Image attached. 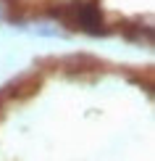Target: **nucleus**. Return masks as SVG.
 <instances>
[{
	"instance_id": "f257e3e1",
	"label": "nucleus",
	"mask_w": 155,
	"mask_h": 161,
	"mask_svg": "<svg viewBox=\"0 0 155 161\" xmlns=\"http://www.w3.org/2000/svg\"><path fill=\"white\" fill-rule=\"evenodd\" d=\"M42 87V77L37 71H29V74H21L16 79H11L5 87H0V116L8 108L13 100H29L32 95H37V90Z\"/></svg>"
},
{
	"instance_id": "f03ea898",
	"label": "nucleus",
	"mask_w": 155,
	"mask_h": 161,
	"mask_svg": "<svg viewBox=\"0 0 155 161\" xmlns=\"http://www.w3.org/2000/svg\"><path fill=\"white\" fill-rule=\"evenodd\" d=\"M103 61L90 53H71V56H63L58 58V69L63 71L66 77L71 79H84V77H95V74H103Z\"/></svg>"
},
{
	"instance_id": "7ed1b4c3",
	"label": "nucleus",
	"mask_w": 155,
	"mask_h": 161,
	"mask_svg": "<svg viewBox=\"0 0 155 161\" xmlns=\"http://www.w3.org/2000/svg\"><path fill=\"white\" fill-rule=\"evenodd\" d=\"M118 32H121L126 40H132V42L152 45V26H142L139 21H121V24H118Z\"/></svg>"
},
{
	"instance_id": "20e7f679",
	"label": "nucleus",
	"mask_w": 155,
	"mask_h": 161,
	"mask_svg": "<svg viewBox=\"0 0 155 161\" xmlns=\"http://www.w3.org/2000/svg\"><path fill=\"white\" fill-rule=\"evenodd\" d=\"M126 77H129L134 85H142V82H145V90H152V69H150V66H147L145 71L129 69V71H126Z\"/></svg>"
}]
</instances>
